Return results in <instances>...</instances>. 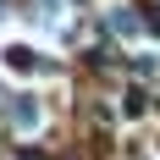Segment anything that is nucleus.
I'll list each match as a JSON object with an SVG mask.
<instances>
[{"mask_svg":"<svg viewBox=\"0 0 160 160\" xmlns=\"http://www.w3.org/2000/svg\"><path fill=\"white\" fill-rule=\"evenodd\" d=\"M11 122H17V132H39V122H44L39 99H33V94H22V99L11 105Z\"/></svg>","mask_w":160,"mask_h":160,"instance_id":"f257e3e1","label":"nucleus"},{"mask_svg":"<svg viewBox=\"0 0 160 160\" xmlns=\"http://www.w3.org/2000/svg\"><path fill=\"white\" fill-rule=\"evenodd\" d=\"M6 66H11V72H39V55H33L28 44H11L6 50Z\"/></svg>","mask_w":160,"mask_h":160,"instance_id":"f03ea898","label":"nucleus"},{"mask_svg":"<svg viewBox=\"0 0 160 160\" xmlns=\"http://www.w3.org/2000/svg\"><path fill=\"white\" fill-rule=\"evenodd\" d=\"M111 33H122V39H132V33H138V22H132V11H111Z\"/></svg>","mask_w":160,"mask_h":160,"instance_id":"7ed1b4c3","label":"nucleus"}]
</instances>
